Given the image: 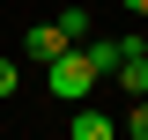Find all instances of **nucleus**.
Here are the masks:
<instances>
[{
    "mask_svg": "<svg viewBox=\"0 0 148 140\" xmlns=\"http://www.w3.org/2000/svg\"><path fill=\"white\" fill-rule=\"evenodd\" d=\"M15 88H22V67H15V59H0V96H15Z\"/></svg>",
    "mask_w": 148,
    "mask_h": 140,
    "instance_id": "6e6552de",
    "label": "nucleus"
},
{
    "mask_svg": "<svg viewBox=\"0 0 148 140\" xmlns=\"http://www.w3.org/2000/svg\"><path fill=\"white\" fill-rule=\"evenodd\" d=\"M22 52H30V59H37V67H52V59H59V52H74V44H67V37H59V30H52V22H37V30H30V37H22Z\"/></svg>",
    "mask_w": 148,
    "mask_h": 140,
    "instance_id": "7ed1b4c3",
    "label": "nucleus"
},
{
    "mask_svg": "<svg viewBox=\"0 0 148 140\" xmlns=\"http://www.w3.org/2000/svg\"><path fill=\"white\" fill-rule=\"evenodd\" d=\"M111 81L126 88V103H133V96H148V59H141V52H126L119 67H111Z\"/></svg>",
    "mask_w": 148,
    "mask_h": 140,
    "instance_id": "20e7f679",
    "label": "nucleus"
},
{
    "mask_svg": "<svg viewBox=\"0 0 148 140\" xmlns=\"http://www.w3.org/2000/svg\"><path fill=\"white\" fill-rule=\"evenodd\" d=\"M52 30L67 37V44H82V37H89V7H82V0H74V7H59V15H52Z\"/></svg>",
    "mask_w": 148,
    "mask_h": 140,
    "instance_id": "39448f33",
    "label": "nucleus"
},
{
    "mask_svg": "<svg viewBox=\"0 0 148 140\" xmlns=\"http://www.w3.org/2000/svg\"><path fill=\"white\" fill-rule=\"evenodd\" d=\"M126 52H133V37H82V59H89L96 74H111Z\"/></svg>",
    "mask_w": 148,
    "mask_h": 140,
    "instance_id": "f03ea898",
    "label": "nucleus"
},
{
    "mask_svg": "<svg viewBox=\"0 0 148 140\" xmlns=\"http://www.w3.org/2000/svg\"><path fill=\"white\" fill-rule=\"evenodd\" d=\"M74 140H119V125L104 111H74Z\"/></svg>",
    "mask_w": 148,
    "mask_h": 140,
    "instance_id": "423d86ee",
    "label": "nucleus"
},
{
    "mask_svg": "<svg viewBox=\"0 0 148 140\" xmlns=\"http://www.w3.org/2000/svg\"><path fill=\"white\" fill-rule=\"evenodd\" d=\"M96 81H104V74H96L82 52H59L52 67H45V88H52L59 103H89V88H96Z\"/></svg>",
    "mask_w": 148,
    "mask_h": 140,
    "instance_id": "f257e3e1",
    "label": "nucleus"
},
{
    "mask_svg": "<svg viewBox=\"0 0 148 140\" xmlns=\"http://www.w3.org/2000/svg\"><path fill=\"white\" fill-rule=\"evenodd\" d=\"M133 52H141V59H148V37H133Z\"/></svg>",
    "mask_w": 148,
    "mask_h": 140,
    "instance_id": "1a4fd4ad",
    "label": "nucleus"
},
{
    "mask_svg": "<svg viewBox=\"0 0 148 140\" xmlns=\"http://www.w3.org/2000/svg\"><path fill=\"white\" fill-rule=\"evenodd\" d=\"M119 125H126V140H148V96H133V111H126Z\"/></svg>",
    "mask_w": 148,
    "mask_h": 140,
    "instance_id": "0eeeda50",
    "label": "nucleus"
}]
</instances>
